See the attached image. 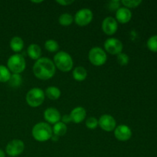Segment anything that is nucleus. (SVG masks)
I'll list each match as a JSON object with an SVG mask.
<instances>
[{"label": "nucleus", "instance_id": "nucleus-1", "mask_svg": "<svg viewBox=\"0 0 157 157\" xmlns=\"http://www.w3.org/2000/svg\"><path fill=\"white\" fill-rule=\"evenodd\" d=\"M32 70L38 79L46 81L53 78L56 72V67L50 58L43 57L35 61Z\"/></svg>", "mask_w": 157, "mask_h": 157}, {"label": "nucleus", "instance_id": "nucleus-2", "mask_svg": "<svg viewBox=\"0 0 157 157\" xmlns=\"http://www.w3.org/2000/svg\"><path fill=\"white\" fill-rule=\"evenodd\" d=\"M32 134L38 142H46L53 136L52 127L48 123L39 122L32 127Z\"/></svg>", "mask_w": 157, "mask_h": 157}, {"label": "nucleus", "instance_id": "nucleus-3", "mask_svg": "<svg viewBox=\"0 0 157 157\" xmlns=\"http://www.w3.org/2000/svg\"><path fill=\"white\" fill-rule=\"evenodd\" d=\"M53 62L56 68L63 72L70 71L74 66L72 57L64 51H60L54 56Z\"/></svg>", "mask_w": 157, "mask_h": 157}, {"label": "nucleus", "instance_id": "nucleus-4", "mask_svg": "<svg viewBox=\"0 0 157 157\" xmlns=\"http://www.w3.org/2000/svg\"><path fill=\"white\" fill-rule=\"evenodd\" d=\"M44 91L39 87H34L29 90L26 94V102L31 107H38L44 101Z\"/></svg>", "mask_w": 157, "mask_h": 157}, {"label": "nucleus", "instance_id": "nucleus-5", "mask_svg": "<svg viewBox=\"0 0 157 157\" xmlns=\"http://www.w3.org/2000/svg\"><path fill=\"white\" fill-rule=\"evenodd\" d=\"M7 67L12 74L20 75L26 67L25 59L20 54H15L8 59Z\"/></svg>", "mask_w": 157, "mask_h": 157}, {"label": "nucleus", "instance_id": "nucleus-6", "mask_svg": "<svg viewBox=\"0 0 157 157\" xmlns=\"http://www.w3.org/2000/svg\"><path fill=\"white\" fill-rule=\"evenodd\" d=\"M88 60L93 65L102 66L107 60V53L101 47H94L89 51Z\"/></svg>", "mask_w": 157, "mask_h": 157}, {"label": "nucleus", "instance_id": "nucleus-7", "mask_svg": "<svg viewBox=\"0 0 157 157\" xmlns=\"http://www.w3.org/2000/svg\"><path fill=\"white\" fill-rule=\"evenodd\" d=\"M93 17L94 15L92 11L85 8L80 9L76 12L74 17V20L78 25L83 27L90 24L93 20Z\"/></svg>", "mask_w": 157, "mask_h": 157}, {"label": "nucleus", "instance_id": "nucleus-8", "mask_svg": "<svg viewBox=\"0 0 157 157\" xmlns=\"http://www.w3.org/2000/svg\"><path fill=\"white\" fill-rule=\"evenodd\" d=\"M105 52L112 55H117L123 51V43L121 40L115 38H109L104 41V44Z\"/></svg>", "mask_w": 157, "mask_h": 157}, {"label": "nucleus", "instance_id": "nucleus-9", "mask_svg": "<svg viewBox=\"0 0 157 157\" xmlns=\"http://www.w3.org/2000/svg\"><path fill=\"white\" fill-rule=\"evenodd\" d=\"M25 150V144L22 140L15 139L9 142L6 147V153L9 156L15 157L21 155Z\"/></svg>", "mask_w": 157, "mask_h": 157}, {"label": "nucleus", "instance_id": "nucleus-10", "mask_svg": "<svg viewBox=\"0 0 157 157\" xmlns=\"http://www.w3.org/2000/svg\"><path fill=\"white\" fill-rule=\"evenodd\" d=\"M98 126L106 132L113 131L117 127L116 120L111 115L104 114L98 120Z\"/></svg>", "mask_w": 157, "mask_h": 157}, {"label": "nucleus", "instance_id": "nucleus-11", "mask_svg": "<svg viewBox=\"0 0 157 157\" xmlns=\"http://www.w3.org/2000/svg\"><path fill=\"white\" fill-rule=\"evenodd\" d=\"M101 29L106 35H113L117 31L118 22L113 17L107 16L103 20Z\"/></svg>", "mask_w": 157, "mask_h": 157}, {"label": "nucleus", "instance_id": "nucleus-12", "mask_svg": "<svg viewBox=\"0 0 157 157\" xmlns=\"http://www.w3.org/2000/svg\"><path fill=\"white\" fill-rule=\"evenodd\" d=\"M114 131V136L117 140L120 141L129 140L132 136V130L130 127L125 124H121V125L116 127Z\"/></svg>", "mask_w": 157, "mask_h": 157}, {"label": "nucleus", "instance_id": "nucleus-13", "mask_svg": "<svg viewBox=\"0 0 157 157\" xmlns=\"http://www.w3.org/2000/svg\"><path fill=\"white\" fill-rule=\"evenodd\" d=\"M44 118L48 124H53L54 125L56 123L59 122L61 116L58 109L55 108V107H48V108L44 110Z\"/></svg>", "mask_w": 157, "mask_h": 157}, {"label": "nucleus", "instance_id": "nucleus-14", "mask_svg": "<svg viewBox=\"0 0 157 157\" xmlns=\"http://www.w3.org/2000/svg\"><path fill=\"white\" fill-rule=\"evenodd\" d=\"M116 18L117 22L121 24H126L131 20L132 12L129 9L125 7H120L116 11Z\"/></svg>", "mask_w": 157, "mask_h": 157}, {"label": "nucleus", "instance_id": "nucleus-15", "mask_svg": "<svg viewBox=\"0 0 157 157\" xmlns=\"http://www.w3.org/2000/svg\"><path fill=\"white\" fill-rule=\"evenodd\" d=\"M70 116L72 122L75 124H81L85 119L87 112L83 107H77L71 111Z\"/></svg>", "mask_w": 157, "mask_h": 157}, {"label": "nucleus", "instance_id": "nucleus-16", "mask_svg": "<svg viewBox=\"0 0 157 157\" xmlns=\"http://www.w3.org/2000/svg\"><path fill=\"white\" fill-rule=\"evenodd\" d=\"M41 49L37 44H31L27 48V54L32 60H38L41 56Z\"/></svg>", "mask_w": 157, "mask_h": 157}, {"label": "nucleus", "instance_id": "nucleus-17", "mask_svg": "<svg viewBox=\"0 0 157 157\" xmlns=\"http://www.w3.org/2000/svg\"><path fill=\"white\" fill-rule=\"evenodd\" d=\"M11 49L14 52H20L24 48V41L22 38L19 36H14L13 38L11 39L10 43H9Z\"/></svg>", "mask_w": 157, "mask_h": 157}, {"label": "nucleus", "instance_id": "nucleus-18", "mask_svg": "<svg viewBox=\"0 0 157 157\" xmlns=\"http://www.w3.org/2000/svg\"><path fill=\"white\" fill-rule=\"evenodd\" d=\"M72 75H73V78L75 81L81 82V81H84L87 78V71L82 66H78V67L74 68Z\"/></svg>", "mask_w": 157, "mask_h": 157}, {"label": "nucleus", "instance_id": "nucleus-19", "mask_svg": "<svg viewBox=\"0 0 157 157\" xmlns=\"http://www.w3.org/2000/svg\"><path fill=\"white\" fill-rule=\"evenodd\" d=\"M44 94L48 99L55 101V100H58L61 97V92L58 87H55V86H51V87H47L45 89Z\"/></svg>", "mask_w": 157, "mask_h": 157}, {"label": "nucleus", "instance_id": "nucleus-20", "mask_svg": "<svg viewBox=\"0 0 157 157\" xmlns=\"http://www.w3.org/2000/svg\"><path fill=\"white\" fill-rule=\"evenodd\" d=\"M67 131V127L66 124H64V123L59 122L56 123L55 124H54L53 127H52V132H53V134L57 136H62L64 135H65V133Z\"/></svg>", "mask_w": 157, "mask_h": 157}, {"label": "nucleus", "instance_id": "nucleus-21", "mask_svg": "<svg viewBox=\"0 0 157 157\" xmlns=\"http://www.w3.org/2000/svg\"><path fill=\"white\" fill-rule=\"evenodd\" d=\"M74 21L73 15L70 13H63L58 18V22L62 26H69Z\"/></svg>", "mask_w": 157, "mask_h": 157}, {"label": "nucleus", "instance_id": "nucleus-22", "mask_svg": "<svg viewBox=\"0 0 157 157\" xmlns=\"http://www.w3.org/2000/svg\"><path fill=\"white\" fill-rule=\"evenodd\" d=\"M11 72L7 67L4 65H0V82H9L11 78Z\"/></svg>", "mask_w": 157, "mask_h": 157}, {"label": "nucleus", "instance_id": "nucleus-23", "mask_svg": "<svg viewBox=\"0 0 157 157\" xmlns=\"http://www.w3.org/2000/svg\"><path fill=\"white\" fill-rule=\"evenodd\" d=\"M44 48L50 52H56L59 49V44L54 39H48L44 42Z\"/></svg>", "mask_w": 157, "mask_h": 157}, {"label": "nucleus", "instance_id": "nucleus-24", "mask_svg": "<svg viewBox=\"0 0 157 157\" xmlns=\"http://www.w3.org/2000/svg\"><path fill=\"white\" fill-rule=\"evenodd\" d=\"M9 83L12 87H19L21 84V83H22V78H21V75H18V74H12L11 75V78L9 79Z\"/></svg>", "mask_w": 157, "mask_h": 157}, {"label": "nucleus", "instance_id": "nucleus-25", "mask_svg": "<svg viewBox=\"0 0 157 157\" xmlns=\"http://www.w3.org/2000/svg\"><path fill=\"white\" fill-rule=\"evenodd\" d=\"M122 5L127 9H133V8H136L142 3L141 0H122L121 2Z\"/></svg>", "mask_w": 157, "mask_h": 157}, {"label": "nucleus", "instance_id": "nucleus-26", "mask_svg": "<svg viewBox=\"0 0 157 157\" xmlns=\"http://www.w3.org/2000/svg\"><path fill=\"white\" fill-rule=\"evenodd\" d=\"M147 45L150 51L153 52H157V35H153L149 38Z\"/></svg>", "mask_w": 157, "mask_h": 157}, {"label": "nucleus", "instance_id": "nucleus-27", "mask_svg": "<svg viewBox=\"0 0 157 157\" xmlns=\"http://www.w3.org/2000/svg\"><path fill=\"white\" fill-rule=\"evenodd\" d=\"M117 61L118 64L120 65L124 66L128 64L129 61H130V58H129V56L126 53L121 52V53L118 54L117 55Z\"/></svg>", "mask_w": 157, "mask_h": 157}, {"label": "nucleus", "instance_id": "nucleus-28", "mask_svg": "<svg viewBox=\"0 0 157 157\" xmlns=\"http://www.w3.org/2000/svg\"><path fill=\"white\" fill-rule=\"evenodd\" d=\"M86 127L90 130H94L98 126V120L94 117H90L85 121Z\"/></svg>", "mask_w": 157, "mask_h": 157}, {"label": "nucleus", "instance_id": "nucleus-29", "mask_svg": "<svg viewBox=\"0 0 157 157\" xmlns=\"http://www.w3.org/2000/svg\"><path fill=\"white\" fill-rule=\"evenodd\" d=\"M121 6V2L120 1H111L109 2V9L112 11L117 10Z\"/></svg>", "mask_w": 157, "mask_h": 157}, {"label": "nucleus", "instance_id": "nucleus-30", "mask_svg": "<svg viewBox=\"0 0 157 157\" xmlns=\"http://www.w3.org/2000/svg\"><path fill=\"white\" fill-rule=\"evenodd\" d=\"M57 3H58L59 5L63 6H70V5L73 4L74 2L73 0H57Z\"/></svg>", "mask_w": 157, "mask_h": 157}, {"label": "nucleus", "instance_id": "nucleus-31", "mask_svg": "<svg viewBox=\"0 0 157 157\" xmlns=\"http://www.w3.org/2000/svg\"><path fill=\"white\" fill-rule=\"evenodd\" d=\"M61 122L64 123V124H69V123L72 122L71 121V116L70 114H65L64 115V116L62 117L61 118Z\"/></svg>", "mask_w": 157, "mask_h": 157}, {"label": "nucleus", "instance_id": "nucleus-32", "mask_svg": "<svg viewBox=\"0 0 157 157\" xmlns=\"http://www.w3.org/2000/svg\"><path fill=\"white\" fill-rule=\"evenodd\" d=\"M6 156V154H5V152L3 151L2 150L0 149V157H5Z\"/></svg>", "mask_w": 157, "mask_h": 157}, {"label": "nucleus", "instance_id": "nucleus-33", "mask_svg": "<svg viewBox=\"0 0 157 157\" xmlns=\"http://www.w3.org/2000/svg\"><path fill=\"white\" fill-rule=\"evenodd\" d=\"M32 2L33 3H41V2H42L43 1H41V0H40V1H32Z\"/></svg>", "mask_w": 157, "mask_h": 157}]
</instances>
